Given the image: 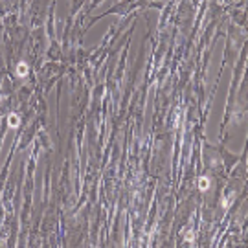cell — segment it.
Here are the masks:
<instances>
[{
    "instance_id": "cell-3",
    "label": "cell",
    "mask_w": 248,
    "mask_h": 248,
    "mask_svg": "<svg viewBox=\"0 0 248 248\" xmlns=\"http://www.w3.org/2000/svg\"><path fill=\"white\" fill-rule=\"evenodd\" d=\"M26 70H28V66L24 65V63H20V65H19V76H20V77L26 76Z\"/></svg>"
},
{
    "instance_id": "cell-2",
    "label": "cell",
    "mask_w": 248,
    "mask_h": 248,
    "mask_svg": "<svg viewBox=\"0 0 248 248\" xmlns=\"http://www.w3.org/2000/svg\"><path fill=\"white\" fill-rule=\"evenodd\" d=\"M199 186H200V189H208L210 188V180H208V178H200V182H199Z\"/></svg>"
},
{
    "instance_id": "cell-1",
    "label": "cell",
    "mask_w": 248,
    "mask_h": 248,
    "mask_svg": "<svg viewBox=\"0 0 248 248\" xmlns=\"http://www.w3.org/2000/svg\"><path fill=\"white\" fill-rule=\"evenodd\" d=\"M19 123H20L19 116H15V114H11V116H9V125H11V127H17Z\"/></svg>"
}]
</instances>
